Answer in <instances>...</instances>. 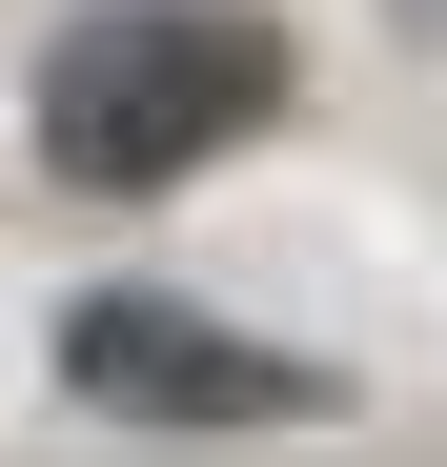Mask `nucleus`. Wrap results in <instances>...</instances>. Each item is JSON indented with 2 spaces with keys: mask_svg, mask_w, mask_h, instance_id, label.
<instances>
[{
  "mask_svg": "<svg viewBox=\"0 0 447 467\" xmlns=\"http://www.w3.org/2000/svg\"><path fill=\"white\" fill-rule=\"evenodd\" d=\"M265 102H285V21L265 0H82L41 41V82H21V142H41V183L142 203V183H203Z\"/></svg>",
  "mask_w": 447,
  "mask_h": 467,
  "instance_id": "f257e3e1",
  "label": "nucleus"
},
{
  "mask_svg": "<svg viewBox=\"0 0 447 467\" xmlns=\"http://www.w3.org/2000/svg\"><path fill=\"white\" fill-rule=\"evenodd\" d=\"M61 386H82V407H122V427H306V407H326V366L224 346L203 305H163V285L61 305Z\"/></svg>",
  "mask_w": 447,
  "mask_h": 467,
  "instance_id": "f03ea898",
  "label": "nucleus"
}]
</instances>
